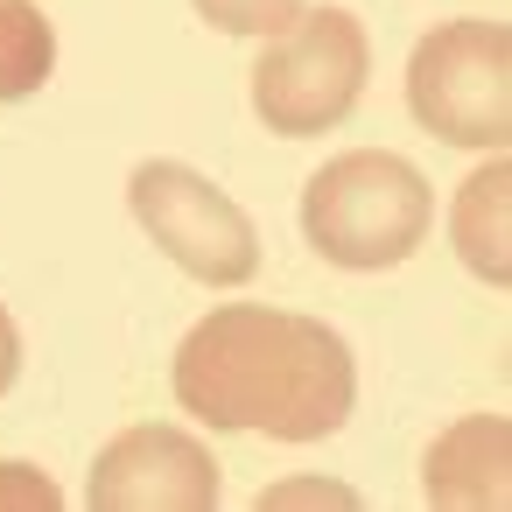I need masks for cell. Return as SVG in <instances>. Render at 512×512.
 I'll return each instance as SVG.
<instances>
[{
	"mask_svg": "<svg viewBox=\"0 0 512 512\" xmlns=\"http://www.w3.org/2000/svg\"><path fill=\"white\" fill-rule=\"evenodd\" d=\"M512 421L505 414H463L456 428H442L421 456V491L435 512H477V505H505L512 498Z\"/></svg>",
	"mask_w": 512,
	"mask_h": 512,
	"instance_id": "52a82bcc",
	"label": "cell"
},
{
	"mask_svg": "<svg viewBox=\"0 0 512 512\" xmlns=\"http://www.w3.org/2000/svg\"><path fill=\"white\" fill-rule=\"evenodd\" d=\"M22 379V330H15V316L0 309V393H8Z\"/></svg>",
	"mask_w": 512,
	"mask_h": 512,
	"instance_id": "4fadbf2b",
	"label": "cell"
},
{
	"mask_svg": "<svg viewBox=\"0 0 512 512\" xmlns=\"http://www.w3.org/2000/svg\"><path fill=\"white\" fill-rule=\"evenodd\" d=\"M449 232H456L463 267L484 288H505L512 281V169H505V155H491L477 176H463L456 211H449Z\"/></svg>",
	"mask_w": 512,
	"mask_h": 512,
	"instance_id": "ba28073f",
	"label": "cell"
},
{
	"mask_svg": "<svg viewBox=\"0 0 512 512\" xmlns=\"http://www.w3.org/2000/svg\"><path fill=\"white\" fill-rule=\"evenodd\" d=\"M169 386L183 414L218 435H274V442H323L358 407V358L351 344L295 309L225 302L176 344Z\"/></svg>",
	"mask_w": 512,
	"mask_h": 512,
	"instance_id": "6da1fadb",
	"label": "cell"
},
{
	"mask_svg": "<svg viewBox=\"0 0 512 512\" xmlns=\"http://www.w3.org/2000/svg\"><path fill=\"white\" fill-rule=\"evenodd\" d=\"M372 78V36L351 8H302L281 36H267L253 64V113L281 141L330 134L358 113Z\"/></svg>",
	"mask_w": 512,
	"mask_h": 512,
	"instance_id": "3957f363",
	"label": "cell"
},
{
	"mask_svg": "<svg viewBox=\"0 0 512 512\" xmlns=\"http://www.w3.org/2000/svg\"><path fill=\"white\" fill-rule=\"evenodd\" d=\"M134 225L204 288H246L260 274V232L253 218L190 162H141L127 176Z\"/></svg>",
	"mask_w": 512,
	"mask_h": 512,
	"instance_id": "5b68a950",
	"label": "cell"
},
{
	"mask_svg": "<svg viewBox=\"0 0 512 512\" xmlns=\"http://www.w3.org/2000/svg\"><path fill=\"white\" fill-rule=\"evenodd\" d=\"M428 218H435L428 176L386 148H351L302 183V239L316 246V260L344 274H386L414 260Z\"/></svg>",
	"mask_w": 512,
	"mask_h": 512,
	"instance_id": "7a4b0ae2",
	"label": "cell"
},
{
	"mask_svg": "<svg viewBox=\"0 0 512 512\" xmlns=\"http://www.w3.org/2000/svg\"><path fill=\"white\" fill-rule=\"evenodd\" d=\"M407 113L470 155H505L512 141V29L463 15L414 43L407 57Z\"/></svg>",
	"mask_w": 512,
	"mask_h": 512,
	"instance_id": "277c9868",
	"label": "cell"
},
{
	"mask_svg": "<svg viewBox=\"0 0 512 512\" xmlns=\"http://www.w3.org/2000/svg\"><path fill=\"white\" fill-rule=\"evenodd\" d=\"M57 71V29L29 0H0V106L36 99Z\"/></svg>",
	"mask_w": 512,
	"mask_h": 512,
	"instance_id": "9c48e42d",
	"label": "cell"
},
{
	"mask_svg": "<svg viewBox=\"0 0 512 512\" xmlns=\"http://www.w3.org/2000/svg\"><path fill=\"white\" fill-rule=\"evenodd\" d=\"M309 498H323V505H351L344 484H281V491H267L260 505H309Z\"/></svg>",
	"mask_w": 512,
	"mask_h": 512,
	"instance_id": "7c38bea8",
	"label": "cell"
},
{
	"mask_svg": "<svg viewBox=\"0 0 512 512\" xmlns=\"http://www.w3.org/2000/svg\"><path fill=\"white\" fill-rule=\"evenodd\" d=\"M0 505H22V512H57L64 491L36 470V463H0Z\"/></svg>",
	"mask_w": 512,
	"mask_h": 512,
	"instance_id": "8fae6325",
	"label": "cell"
},
{
	"mask_svg": "<svg viewBox=\"0 0 512 512\" xmlns=\"http://www.w3.org/2000/svg\"><path fill=\"white\" fill-rule=\"evenodd\" d=\"M190 8L225 36H281L309 0H190Z\"/></svg>",
	"mask_w": 512,
	"mask_h": 512,
	"instance_id": "30bf717a",
	"label": "cell"
},
{
	"mask_svg": "<svg viewBox=\"0 0 512 512\" xmlns=\"http://www.w3.org/2000/svg\"><path fill=\"white\" fill-rule=\"evenodd\" d=\"M85 505L92 512H211L218 456L204 449V435L176 421H141L92 456Z\"/></svg>",
	"mask_w": 512,
	"mask_h": 512,
	"instance_id": "8992f818",
	"label": "cell"
}]
</instances>
